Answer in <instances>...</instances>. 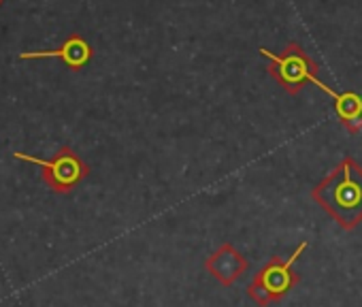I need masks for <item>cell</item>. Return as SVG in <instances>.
Returning <instances> with one entry per match:
<instances>
[{"label": "cell", "instance_id": "obj_1", "mask_svg": "<svg viewBox=\"0 0 362 307\" xmlns=\"http://www.w3.org/2000/svg\"><path fill=\"white\" fill-rule=\"evenodd\" d=\"M311 199L343 231H354L362 222V167L354 156L343 161L311 188Z\"/></svg>", "mask_w": 362, "mask_h": 307}, {"label": "cell", "instance_id": "obj_2", "mask_svg": "<svg viewBox=\"0 0 362 307\" xmlns=\"http://www.w3.org/2000/svg\"><path fill=\"white\" fill-rule=\"evenodd\" d=\"M309 248L307 241L298 243V248L288 258L271 256L262 269L254 275V279L247 286V296L258 307H269L273 303H279L296 284L300 282V275L294 271V262L300 258V254Z\"/></svg>", "mask_w": 362, "mask_h": 307}, {"label": "cell", "instance_id": "obj_3", "mask_svg": "<svg viewBox=\"0 0 362 307\" xmlns=\"http://www.w3.org/2000/svg\"><path fill=\"white\" fill-rule=\"evenodd\" d=\"M260 54L269 60L267 73L290 96H296L307 83L315 86L320 81V64L296 41H290L281 54H273L267 47H260Z\"/></svg>", "mask_w": 362, "mask_h": 307}, {"label": "cell", "instance_id": "obj_4", "mask_svg": "<svg viewBox=\"0 0 362 307\" xmlns=\"http://www.w3.org/2000/svg\"><path fill=\"white\" fill-rule=\"evenodd\" d=\"M13 156L18 161H24V163H30V165H37L41 167V178L43 182L49 186V190L58 192V195H69L75 190L77 184H81L88 175H90V167L81 161L79 154L69 147V145H62L56 156L52 161H41V158H35V156H28L24 151H16Z\"/></svg>", "mask_w": 362, "mask_h": 307}, {"label": "cell", "instance_id": "obj_5", "mask_svg": "<svg viewBox=\"0 0 362 307\" xmlns=\"http://www.w3.org/2000/svg\"><path fill=\"white\" fill-rule=\"evenodd\" d=\"M205 269L211 277H216L222 286L230 288L243 273L250 269V260L230 243L224 241L216 252H211L205 260Z\"/></svg>", "mask_w": 362, "mask_h": 307}, {"label": "cell", "instance_id": "obj_6", "mask_svg": "<svg viewBox=\"0 0 362 307\" xmlns=\"http://www.w3.org/2000/svg\"><path fill=\"white\" fill-rule=\"evenodd\" d=\"M94 56L92 45L81 35H71L58 50L49 52H26L20 56V60H37V58H56L62 60L71 71H81L86 64H90Z\"/></svg>", "mask_w": 362, "mask_h": 307}, {"label": "cell", "instance_id": "obj_7", "mask_svg": "<svg viewBox=\"0 0 362 307\" xmlns=\"http://www.w3.org/2000/svg\"><path fill=\"white\" fill-rule=\"evenodd\" d=\"M324 94H328L332 98L334 105V113L341 122V126L349 132V134H358L362 130V96L354 90L347 92H334L330 86H326L324 81L315 83Z\"/></svg>", "mask_w": 362, "mask_h": 307}, {"label": "cell", "instance_id": "obj_8", "mask_svg": "<svg viewBox=\"0 0 362 307\" xmlns=\"http://www.w3.org/2000/svg\"><path fill=\"white\" fill-rule=\"evenodd\" d=\"M5 5V0H0V7H3Z\"/></svg>", "mask_w": 362, "mask_h": 307}]
</instances>
